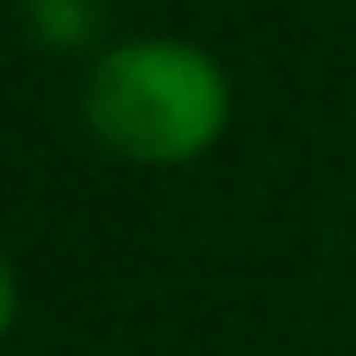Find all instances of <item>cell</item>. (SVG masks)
I'll use <instances>...</instances> for the list:
<instances>
[{
	"label": "cell",
	"mask_w": 356,
	"mask_h": 356,
	"mask_svg": "<svg viewBox=\"0 0 356 356\" xmlns=\"http://www.w3.org/2000/svg\"><path fill=\"white\" fill-rule=\"evenodd\" d=\"M232 119V88L219 63L175 38H138L94 63L88 125L106 150L131 163H194L219 144Z\"/></svg>",
	"instance_id": "1"
},
{
	"label": "cell",
	"mask_w": 356,
	"mask_h": 356,
	"mask_svg": "<svg viewBox=\"0 0 356 356\" xmlns=\"http://www.w3.org/2000/svg\"><path fill=\"white\" fill-rule=\"evenodd\" d=\"M13 325V275H6V263H0V332Z\"/></svg>",
	"instance_id": "2"
}]
</instances>
